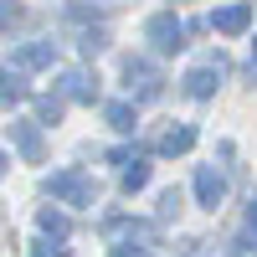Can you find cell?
<instances>
[{
	"label": "cell",
	"instance_id": "6da1fadb",
	"mask_svg": "<svg viewBox=\"0 0 257 257\" xmlns=\"http://www.w3.org/2000/svg\"><path fill=\"white\" fill-rule=\"evenodd\" d=\"M47 190H52L57 201H67V206H93L98 201V185L82 175V170H62V175H52Z\"/></svg>",
	"mask_w": 257,
	"mask_h": 257
},
{
	"label": "cell",
	"instance_id": "7a4b0ae2",
	"mask_svg": "<svg viewBox=\"0 0 257 257\" xmlns=\"http://www.w3.org/2000/svg\"><path fill=\"white\" fill-rule=\"evenodd\" d=\"M144 36H149V47H155V52H165V57L185 47V26H180L175 16H149V26H144Z\"/></svg>",
	"mask_w": 257,
	"mask_h": 257
},
{
	"label": "cell",
	"instance_id": "3957f363",
	"mask_svg": "<svg viewBox=\"0 0 257 257\" xmlns=\"http://www.w3.org/2000/svg\"><path fill=\"white\" fill-rule=\"evenodd\" d=\"M123 77H128V93H134V98H160V72L155 67H149V62H139V57H128L123 62Z\"/></svg>",
	"mask_w": 257,
	"mask_h": 257
},
{
	"label": "cell",
	"instance_id": "277c9868",
	"mask_svg": "<svg viewBox=\"0 0 257 257\" xmlns=\"http://www.w3.org/2000/svg\"><path fill=\"white\" fill-rule=\"evenodd\" d=\"M221 196H226L221 170H216V165H201V170H196V201H201L206 211H216V206H221Z\"/></svg>",
	"mask_w": 257,
	"mask_h": 257
},
{
	"label": "cell",
	"instance_id": "5b68a950",
	"mask_svg": "<svg viewBox=\"0 0 257 257\" xmlns=\"http://www.w3.org/2000/svg\"><path fill=\"white\" fill-rule=\"evenodd\" d=\"M62 98L93 103V98H98V77H93L88 67H72V72H62Z\"/></svg>",
	"mask_w": 257,
	"mask_h": 257
},
{
	"label": "cell",
	"instance_id": "8992f818",
	"mask_svg": "<svg viewBox=\"0 0 257 257\" xmlns=\"http://www.w3.org/2000/svg\"><path fill=\"white\" fill-rule=\"evenodd\" d=\"M211 26H216L221 36H242V31L252 26V6H226V11L211 16Z\"/></svg>",
	"mask_w": 257,
	"mask_h": 257
},
{
	"label": "cell",
	"instance_id": "52a82bcc",
	"mask_svg": "<svg viewBox=\"0 0 257 257\" xmlns=\"http://www.w3.org/2000/svg\"><path fill=\"white\" fill-rule=\"evenodd\" d=\"M16 67H52V62H57V47H52V41H26V47H16Z\"/></svg>",
	"mask_w": 257,
	"mask_h": 257
},
{
	"label": "cell",
	"instance_id": "ba28073f",
	"mask_svg": "<svg viewBox=\"0 0 257 257\" xmlns=\"http://www.w3.org/2000/svg\"><path fill=\"white\" fill-rule=\"evenodd\" d=\"M216 77H221V62H211V67H190L185 72V93L190 98H211V93H216Z\"/></svg>",
	"mask_w": 257,
	"mask_h": 257
},
{
	"label": "cell",
	"instance_id": "9c48e42d",
	"mask_svg": "<svg viewBox=\"0 0 257 257\" xmlns=\"http://www.w3.org/2000/svg\"><path fill=\"white\" fill-rule=\"evenodd\" d=\"M190 144H196V128H165L155 149H160V155H185Z\"/></svg>",
	"mask_w": 257,
	"mask_h": 257
},
{
	"label": "cell",
	"instance_id": "30bf717a",
	"mask_svg": "<svg viewBox=\"0 0 257 257\" xmlns=\"http://www.w3.org/2000/svg\"><path fill=\"white\" fill-rule=\"evenodd\" d=\"M11 128H16L21 155H26V160H41V134H36V123H11Z\"/></svg>",
	"mask_w": 257,
	"mask_h": 257
},
{
	"label": "cell",
	"instance_id": "8fae6325",
	"mask_svg": "<svg viewBox=\"0 0 257 257\" xmlns=\"http://www.w3.org/2000/svg\"><path fill=\"white\" fill-rule=\"evenodd\" d=\"M103 118H108L118 134H128V128H134V103H108V108H103Z\"/></svg>",
	"mask_w": 257,
	"mask_h": 257
},
{
	"label": "cell",
	"instance_id": "7c38bea8",
	"mask_svg": "<svg viewBox=\"0 0 257 257\" xmlns=\"http://www.w3.org/2000/svg\"><path fill=\"white\" fill-rule=\"evenodd\" d=\"M41 231H52V237H67V216H62V211H52V206H41Z\"/></svg>",
	"mask_w": 257,
	"mask_h": 257
},
{
	"label": "cell",
	"instance_id": "4fadbf2b",
	"mask_svg": "<svg viewBox=\"0 0 257 257\" xmlns=\"http://www.w3.org/2000/svg\"><path fill=\"white\" fill-rule=\"evenodd\" d=\"M77 47H82V57H98L103 47H108V31H103V26H93V31H82V41H77Z\"/></svg>",
	"mask_w": 257,
	"mask_h": 257
},
{
	"label": "cell",
	"instance_id": "5bb4252c",
	"mask_svg": "<svg viewBox=\"0 0 257 257\" xmlns=\"http://www.w3.org/2000/svg\"><path fill=\"white\" fill-rule=\"evenodd\" d=\"M62 118V98H36V123H57Z\"/></svg>",
	"mask_w": 257,
	"mask_h": 257
},
{
	"label": "cell",
	"instance_id": "9a60e30c",
	"mask_svg": "<svg viewBox=\"0 0 257 257\" xmlns=\"http://www.w3.org/2000/svg\"><path fill=\"white\" fill-rule=\"evenodd\" d=\"M139 185H149V165L144 160H134V165L123 170V190H139Z\"/></svg>",
	"mask_w": 257,
	"mask_h": 257
},
{
	"label": "cell",
	"instance_id": "2e32d148",
	"mask_svg": "<svg viewBox=\"0 0 257 257\" xmlns=\"http://www.w3.org/2000/svg\"><path fill=\"white\" fill-rule=\"evenodd\" d=\"M26 98V82H21V72H6V103H21Z\"/></svg>",
	"mask_w": 257,
	"mask_h": 257
},
{
	"label": "cell",
	"instance_id": "e0dca14e",
	"mask_svg": "<svg viewBox=\"0 0 257 257\" xmlns=\"http://www.w3.org/2000/svg\"><path fill=\"white\" fill-rule=\"evenodd\" d=\"M175 211H180V190H165L160 196V216H175Z\"/></svg>",
	"mask_w": 257,
	"mask_h": 257
},
{
	"label": "cell",
	"instance_id": "ac0fdd59",
	"mask_svg": "<svg viewBox=\"0 0 257 257\" xmlns=\"http://www.w3.org/2000/svg\"><path fill=\"white\" fill-rule=\"evenodd\" d=\"M113 257H149V247H134V242H123V247H113Z\"/></svg>",
	"mask_w": 257,
	"mask_h": 257
},
{
	"label": "cell",
	"instance_id": "d6986e66",
	"mask_svg": "<svg viewBox=\"0 0 257 257\" xmlns=\"http://www.w3.org/2000/svg\"><path fill=\"white\" fill-rule=\"evenodd\" d=\"M31 257H67L62 247H52V242H41V247H31Z\"/></svg>",
	"mask_w": 257,
	"mask_h": 257
},
{
	"label": "cell",
	"instance_id": "ffe728a7",
	"mask_svg": "<svg viewBox=\"0 0 257 257\" xmlns=\"http://www.w3.org/2000/svg\"><path fill=\"white\" fill-rule=\"evenodd\" d=\"M247 226H252V231H257V201H252V211H247Z\"/></svg>",
	"mask_w": 257,
	"mask_h": 257
},
{
	"label": "cell",
	"instance_id": "44dd1931",
	"mask_svg": "<svg viewBox=\"0 0 257 257\" xmlns=\"http://www.w3.org/2000/svg\"><path fill=\"white\" fill-rule=\"evenodd\" d=\"M252 62H257V41H252Z\"/></svg>",
	"mask_w": 257,
	"mask_h": 257
},
{
	"label": "cell",
	"instance_id": "7402d4cb",
	"mask_svg": "<svg viewBox=\"0 0 257 257\" xmlns=\"http://www.w3.org/2000/svg\"><path fill=\"white\" fill-rule=\"evenodd\" d=\"M237 257H252V252H242V247H237Z\"/></svg>",
	"mask_w": 257,
	"mask_h": 257
}]
</instances>
